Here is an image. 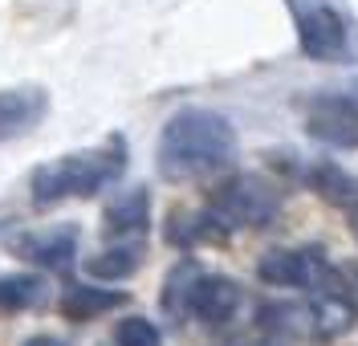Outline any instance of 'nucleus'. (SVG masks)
<instances>
[{
  "mask_svg": "<svg viewBox=\"0 0 358 346\" xmlns=\"http://www.w3.org/2000/svg\"><path fill=\"white\" fill-rule=\"evenodd\" d=\"M49 115V90L45 86H13L0 90V143L33 135Z\"/></svg>",
  "mask_w": 358,
  "mask_h": 346,
  "instance_id": "nucleus-9",
  "label": "nucleus"
},
{
  "mask_svg": "<svg viewBox=\"0 0 358 346\" xmlns=\"http://www.w3.org/2000/svg\"><path fill=\"white\" fill-rule=\"evenodd\" d=\"M147 229H151V196H147V187L122 192L102 212V232L110 240H134V236H143Z\"/></svg>",
  "mask_w": 358,
  "mask_h": 346,
  "instance_id": "nucleus-11",
  "label": "nucleus"
},
{
  "mask_svg": "<svg viewBox=\"0 0 358 346\" xmlns=\"http://www.w3.org/2000/svg\"><path fill=\"white\" fill-rule=\"evenodd\" d=\"M21 346H69V343L57 338V334H33V338H24Z\"/></svg>",
  "mask_w": 358,
  "mask_h": 346,
  "instance_id": "nucleus-17",
  "label": "nucleus"
},
{
  "mask_svg": "<svg viewBox=\"0 0 358 346\" xmlns=\"http://www.w3.org/2000/svg\"><path fill=\"white\" fill-rule=\"evenodd\" d=\"M208 212H212L228 232H236V229H265V224H273V220L281 216V192L268 184V180L245 171V175L224 180V184L212 192Z\"/></svg>",
  "mask_w": 358,
  "mask_h": 346,
  "instance_id": "nucleus-5",
  "label": "nucleus"
},
{
  "mask_svg": "<svg viewBox=\"0 0 358 346\" xmlns=\"http://www.w3.org/2000/svg\"><path fill=\"white\" fill-rule=\"evenodd\" d=\"M122 171H127V138L110 135L102 147L73 151V155L33 167L29 192H33L37 208H53L62 200H90V196L106 192L110 184H118Z\"/></svg>",
  "mask_w": 358,
  "mask_h": 346,
  "instance_id": "nucleus-2",
  "label": "nucleus"
},
{
  "mask_svg": "<svg viewBox=\"0 0 358 346\" xmlns=\"http://www.w3.org/2000/svg\"><path fill=\"white\" fill-rule=\"evenodd\" d=\"M78 240H82L78 224H53V229L29 232L21 245H17V253L24 261H33V265H41V269L66 273L69 265H73V257H78Z\"/></svg>",
  "mask_w": 358,
  "mask_h": 346,
  "instance_id": "nucleus-10",
  "label": "nucleus"
},
{
  "mask_svg": "<svg viewBox=\"0 0 358 346\" xmlns=\"http://www.w3.org/2000/svg\"><path fill=\"white\" fill-rule=\"evenodd\" d=\"M114 346H163V334L151 318L143 314H131L114 326Z\"/></svg>",
  "mask_w": 358,
  "mask_h": 346,
  "instance_id": "nucleus-16",
  "label": "nucleus"
},
{
  "mask_svg": "<svg viewBox=\"0 0 358 346\" xmlns=\"http://www.w3.org/2000/svg\"><path fill=\"white\" fill-rule=\"evenodd\" d=\"M143 265V245L138 240H114L110 249L86 257V273L94 281H127Z\"/></svg>",
  "mask_w": 358,
  "mask_h": 346,
  "instance_id": "nucleus-13",
  "label": "nucleus"
},
{
  "mask_svg": "<svg viewBox=\"0 0 358 346\" xmlns=\"http://www.w3.org/2000/svg\"><path fill=\"white\" fill-rule=\"evenodd\" d=\"M306 184H310L322 200L346 208V212L358 208V175H350V171L338 167V163H317V167H310V171H306Z\"/></svg>",
  "mask_w": 358,
  "mask_h": 346,
  "instance_id": "nucleus-14",
  "label": "nucleus"
},
{
  "mask_svg": "<svg viewBox=\"0 0 358 346\" xmlns=\"http://www.w3.org/2000/svg\"><path fill=\"white\" fill-rule=\"evenodd\" d=\"M334 273L322 249H273L257 261V277L265 285H281V289H306L310 294L317 281Z\"/></svg>",
  "mask_w": 358,
  "mask_h": 346,
  "instance_id": "nucleus-7",
  "label": "nucleus"
},
{
  "mask_svg": "<svg viewBox=\"0 0 358 346\" xmlns=\"http://www.w3.org/2000/svg\"><path fill=\"white\" fill-rule=\"evenodd\" d=\"M118 305H127V294L122 289H102V285H78L69 281L57 298V314L66 322H94L102 314H110Z\"/></svg>",
  "mask_w": 358,
  "mask_h": 346,
  "instance_id": "nucleus-12",
  "label": "nucleus"
},
{
  "mask_svg": "<svg viewBox=\"0 0 358 346\" xmlns=\"http://www.w3.org/2000/svg\"><path fill=\"white\" fill-rule=\"evenodd\" d=\"M306 314H310V330L322 338H338V334H350L358 322V305L355 294L342 285V277L330 273L326 281H317L306 298Z\"/></svg>",
  "mask_w": 358,
  "mask_h": 346,
  "instance_id": "nucleus-8",
  "label": "nucleus"
},
{
  "mask_svg": "<svg viewBox=\"0 0 358 346\" xmlns=\"http://www.w3.org/2000/svg\"><path fill=\"white\" fill-rule=\"evenodd\" d=\"M241 285L232 277L220 273H203L200 265L183 261L171 269L167 285H163V310L176 314V318H196L203 326H224L236 318L241 310Z\"/></svg>",
  "mask_w": 358,
  "mask_h": 346,
  "instance_id": "nucleus-3",
  "label": "nucleus"
},
{
  "mask_svg": "<svg viewBox=\"0 0 358 346\" xmlns=\"http://www.w3.org/2000/svg\"><path fill=\"white\" fill-rule=\"evenodd\" d=\"M236 159V131L220 110L183 106L163 122L155 147L159 175L171 184H196Z\"/></svg>",
  "mask_w": 358,
  "mask_h": 346,
  "instance_id": "nucleus-1",
  "label": "nucleus"
},
{
  "mask_svg": "<svg viewBox=\"0 0 358 346\" xmlns=\"http://www.w3.org/2000/svg\"><path fill=\"white\" fill-rule=\"evenodd\" d=\"M41 298H45V281L37 273L0 277V310H4V314L33 310V305H41Z\"/></svg>",
  "mask_w": 358,
  "mask_h": 346,
  "instance_id": "nucleus-15",
  "label": "nucleus"
},
{
  "mask_svg": "<svg viewBox=\"0 0 358 346\" xmlns=\"http://www.w3.org/2000/svg\"><path fill=\"white\" fill-rule=\"evenodd\" d=\"M306 131L326 147L358 151V98L346 90L313 94L306 102Z\"/></svg>",
  "mask_w": 358,
  "mask_h": 346,
  "instance_id": "nucleus-6",
  "label": "nucleus"
},
{
  "mask_svg": "<svg viewBox=\"0 0 358 346\" xmlns=\"http://www.w3.org/2000/svg\"><path fill=\"white\" fill-rule=\"evenodd\" d=\"M293 24H297V45L310 62H346L358 53L355 21L342 0H285Z\"/></svg>",
  "mask_w": 358,
  "mask_h": 346,
  "instance_id": "nucleus-4",
  "label": "nucleus"
}]
</instances>
